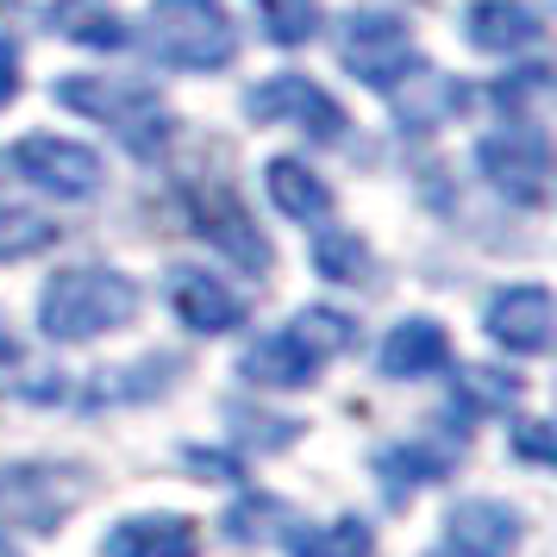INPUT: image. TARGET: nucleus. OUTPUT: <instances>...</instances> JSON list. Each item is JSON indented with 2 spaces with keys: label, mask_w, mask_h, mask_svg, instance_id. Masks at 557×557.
Masks as SVG:
<instances>
[{
  "label": "nucleus",
  "mask_w": 557,
  "mask_h": 557,
  "mask_svg": "<svg viewBox=\"0 0 557 557\" xmlns=\"http://www.w3.org/2000/svg\"><path fill=\"white\" fill-rule=\"evenodd\" d=\"M138 320V282L107 263H76L57 270L38 295V332L57 345H88L101 332H120Z\"/></svg>",
  "instance_id": "1"
},
{
  "label": "nucleus",
  "mask_w": 557,
  "mask_h": 557,
  "mask_svg": "<svg viewBox=\"0 0 557 557\" xmlns=\"http://www.w3.org/2000/svg\"><path fill=\"white\" fill-rule=\"evenodd\" d=\"M151 51L170 63V70H226L232 63V13L220 0H151Z\"/></svg>",
  "instance_id": "2"
},
{
  "label": "nucleus",
  "mask_w": 557,
  "mask_h": 557,
  "mask_svg": "<svg viewBox=\"0 0 557 557\" xmlns=\"http://www.w3.org/2000/svg\"><path fill=\"white\" fill-rule=\"evenodd\" d=\"M51 95H57V107H70V113H82V120H101V126H113L126 145H138V151H157V145H163V132H170L163 101H157L151 88H138V82L63 76Z\"/></svg>",
  "instance_id": "3"
},
{
  "label": "nucleus",
  "mask_w": 557,
  "mask_h": 557,
  "mask_svg": "<svg viewBox=\"0 0 557 557\" xmlns=\"http://www.w3.org/2000/svg\"><path fill=\"white\" fill-rule=\"evenodd\" d=\"M82 495H88V470H76V463L20 457V463L0 470V513L26 532H57L76 513Z\"/></svg>",
  "instance_id": "4"
},
{
  "label": "nucleus",
  "mask_w": 557,
  "mask_h": 557,
  "mask_svg": "<svg viewBox=\"0 0 557 557\" xmlns=\"http://www.w3.org/2000/svg\"><path fill=\"white\" fill-rule=\"evenodd\" d=\"M476 163L488 188L513 207H545L552 195V145L539 126H502L476 145Z\"/></svg>",
  "instance_id": "5"
},
{
  "label": "nucleus",
  "mask_w": 557,
  "mask_h": 557,
  "mask_svg": "<svg viewBox=\"0 0 557 557\" xmlns=\"http://www.w3.org/2000/svg\"><path fill=\"white\" fill-rule=\"evenodd\" d=\"M338 51H345V70H351L363 88H395L420 70V45H413V32L395 20V13H351L345 32H338Z\"/></svg>",
  "instance_id": "6"
},
{
  "label": "nucleus",
  "mask_w": 557,
  "mask_h": 557,
  "mask_svg": "<svg viewBox=\"0 0 557 557\" xmlns=\"http://www.w3.org/2000/svg\"><path fill=\"white\" fill-rule=\"evenodd\" d=\"M13 170H20L32 188L57 195V201H82V195H95L107 182L101 151H88L76 138H57V132H26V138L13 145Z\"/></svg>",
  "instance_id": "7"
},
{
  "label": "nucleus",
  "mask_w": 557,
  "mask_h": 557,
  "mask_svg": "<svg viewBox=\"0 0 557 557\" xmlns=\"http://www.w3.org/2000/svg\"><path fill=\"white\" fill-rule=\"evenodd\" d=\"M251 120H263V126H295L313 145H326V138L345 132V107L307 76H270L251 88Z\"/></svg>",
  "instance_id": "8"
},
{
  "label": "nucleus",
  "mask_w": 557,
  "mask_h": 557,
  "mask_svg": "<svg viewBox=\"0 0 557 557\" xmlns=\"http://www.w3.org/2000/svg\"><path fill=\"white\" fill-rule=\"evenodd\" d=\"M170 307H176L182 326L201 332V338H226V332L245 326V301L201 263H176L170 270Z\"/></svg>",
  "instance_id": "9"
},
{
  "label": "nucleus",
  "mask_w": 557,
  "mask_h": 557,
  "mask_svg": "<svg viewBox=\"0 0 557 557\" xmlns=\"http://www.w3.org/2000/svg\"><path fill=\"white\" fill-rule=\"evenodd\" d=\"M188 201H195V232H201L213 251L232 257L238 270H270V238L251 226V213L238 207V195H226V188H195Z\"/></svg>",
  "instance_id": "10"
},
{
  "label": "nucleus",
  "mask_w": 557,
  "mask_h": 557,
  "mask_svg": "<svg viewBox=\"0 0 557 557\" xmlns=\"http://www.w3.org/2000/svg\"><path fill=\"white\" fill-rule=\"evenodd\" d=\"M488 338H495L507 357H545L552 351V295H545L539 282L502 288V295L488 301Z\"/></svg>",
  "instance_id": "11"
},
{
  "label": "nucleus",
  "mask_w": 557,
  "mask_h": 557,
  "mask_svg": "<svg viewBox=\"0 0 557 557\" xmlns=\"http://www.w3.org/2000/svg\"><path fill=\"white\" fill-rule=\"evenodd\" d=\"M445 539H451L457 557H513L520 539H527V520L502 502H457L445 513Z\"/></svg>",
  "instance_id": "12"
},
{
  "label": "nucleus",
  "mask_w": 557,
  "mask_h": 557,
  "mask_svg": "<svg viewBox=\"0 0 557 557\" xmlns=\"http://www.w3.org/2000/svg\"><path fill=\"white\" fill-rule=\"evenodd\" d=\"M463 32L476 51H495V57H520L545 38V20L532 0H470L463 13Z\"/></svg>",
  "instance_id": "13"
},
{
  "label": "nucleus",
  "mask_w": 557,
  "mask_h": 557,
  "mask_svg": "<svg viewBox=\"0 0 557 557\" xmlns=\"http://www.w3.org/2000/svg\"><path fill=\"white\" fill-rule=\"evenodd\" d=\"M107 557H201V532L182 513H132L101 539Z\"/></svg>",
  "instance_id": "14"
},
{
  "label": "nucleus",
  "mask_w": 557,
  "mask_h": 557,
  "mask_svg": "<svg viewBox=\"0 0 557 557\" xmlns=\"http://www.w3.org/2000/svg\"><path fill=\"white\" fill-rule=\"evenodd\" d=\"M382 376L395 382H420V376H438L451 363V332L438 320H401V326L382 338Z\"/></svg>",
  "instance_id": "15"
},
{
  "label": "nucleus",
  "mask_w": 557,
  "mask_h": 557,
  "mask_svg": "<svg viewBox=\"0 0 557 557\" xmlns=\"http://www.w3.org/2000/svg\"><path fill=\"white\" fill-rule=\"evenodd\" d=\"M263 195H270V207L288 213V220H326L332 213V188L320 182V170H307V157H270Z\"/></svg>",
  "instance_id": "16"
},
{
  "label": "nucleus",
  "mask_w": 557,
  "mask_h": 557,
  "mask_svg": "<svg viewBox=\"0 0 557 557\" xmlns=\"http://www.w3.org/2000/svg\"><path fill=\"white\" fill-rule=\"evenodd\" d=\"M238 370H245V382H257V388H307V382L320 376V357L307 351L295 332H270V338L251 345V357H245Z\"/></svg>",
  "instance_id": "17"
},
{
  "label": "nucleus",
  "mask_w": 557,
  "mask_h": 557,
  "mask_svg": "<svg viewBox=\"0 0 557 557\" xmlns=\"http://www.w3.org/2000/svg\"><path fill=\"white\" fill-rule=\"evenodd\" d=\"M51 26H57V38H70V45H95V51L126 45L120 13H113V7H101V0H57V7H51Z\"/></svg>",
  "instance_id": "18"
},
{
  "label": "nucleus",
  "mask_w": 557,
  "mask_h": 557,
  "mask_svg": "<svg viewBox=\"0 0 557 557\" xmlns=\"http://www.w3.org/2000/svg\"><path fill=\"white\" fill-rule=\"evenodd\" d=\"M282 539H288V552L295 557H370L376 552V532L363 527L357 513L332 520V527H288Z\"/></svg>",
  "instance_id": "19"
},
{
  "label": "nucleus",
  "mask_w": 557,
  "mask_h": 557,
  "mask_svg": "<svg viewBox=\"0 0 557 557\" xmlns=\"http://www.w3.org/2000/svg\"><path fill=\"white\" fill-rule=\"evenodd\" d=\"M57 245V220L38 213V207L20 201H0V263H20L32 251H51Z\"/></svg>",
  "instance_id": "20"
},
{
  "label": "nucleus",
  "mask_w": 557,
  "mask_h": 557,
  "mask_svg": "<svg viewBox=\"0 0 557 557\" xmlns=\"http://www.w3.org/2000/svg\"><path fill=\"white\" fill-rule=\"evenodd\" d=\"M376 470L382 482L401 495V488H420V482H438L445 470H451V457L445 451H432V445H388V451L376 457Z\"/></svg>",
  "instance_id": "21"
},
{
  "label": "nucleus",
  "mask_w": 557,
  "mask_h": 557,
  "mask_svg": "<svg viewBox=\"0 0 557 557\" xmlns=\"http://www.w3.org/2000/svg\"><path fill=\"white\" fill-rule=\"evenodd\" d=\"M288 332H295V338H301V345L320 357V363L357 345V320H351V313H338V307H307V313H301Z\"/></svg>",
  "instance_id": "22"
},
{
  "label": "nucleus",
  "mask_w": 557,
  "mask_h": 557,
  "mask_svg": "<svg viewBox=\"0 0 557 557\" xmlns=\"http://www.w3.org/2000/svg\"><path fill=\"white\" fill-rule=\"evenodd\" d=\"M257 26L276 45H307L320 32V7L313 0H257Z\"/></svg>",
  "instance_id": "23"
},
{
  "label": "nucleus",
  "mask_w": 557,
  "mask_h": 557,
  "mask_svg": "<svg viewBox=\"0 0 557 557\" xmlns=\"http://www.w3.org/2000/svg\"><path fill=\"white\" fill-rule=\"evenodd\" d=\"M313 270H320L326 282L370 276V245H363L357 232H320V245H313Z\"/></svg>",
  "instance_id": "24"
},
{
  "label": "nucleus",
  "mask_w": 557,
  "mask_h": 557,
  "mask_svg": "<svg viewBox=\"0 0 557 557\" xmlns=\"http://www.w3.org/2000/svg\"><path fill=\"white\" fill-rule=\"evenodd\" d=\"M451 113H463V88H457L451 76H426V95H413V101L401 95V126H413V132L438 126V120H451Z\"/></svg>",
  "instance_id": "25"
},
{
  "label": "nucleus",
  "mask_w": 557,
  "mask_h": 557,
  "mask_svg": "<svg viewBox=\"0 0 557 557\" xmlns=\"http://www.w3.org/2000/svg\"><path fill=\"white\" fill-rule=\"evenodd\" d=\"M232 426H238V438L257 445V451H270V445H288V438H295V420H276V426H270V420H251V413H232Z\"/></svg>",
  "instance_id": "26"
},
{
  "label": "nucleus",
  "mask_w": 557,
  "mask_h": 557,
  "mask_svg": "<svg viewBox=\"0 0 557 557\" xmlns=\"http://www.w3.org/2000/svg\"><path fill=\"white\" fill-rule=\"evenodd\" d=\"M513 445H520L527 463H552V432L539 426V420H532V426H513Z\"/></svg>",
  "instance_id": "27"
},
{
  "label": "nucleus",
  "mask_w": 557,
  "mask_h": 557,
  "mask_svg": "<svg viewBox=\"0 0 557 557\" xmlns=\"http://www.w3.org/2000/svg\"><path fill=\"white\" fill-rule=\"evenodd\" d=\"M20 95V57H13V45H0V107Z\"/></svg>",
  "instance_id": "28"
},
{
  "label": "nucleus",
  "mask_w": 557,
  "mask_h": 557,
  "mask_svg": "<svg viewBox=\"0 0 557 557\" xmlns=\"http://www.w3.org/2000/svg\"><path fill=\"white\" fill-rule=\"evenodd\" d=\"M20 357V345H13V332H7V313H0V363H13Z\"/></svg>",
  "instance_id": "29"
},
{
  "label": "nucleus",
  "mask_w": 557,
  "mask_h": 557,
  "mask_svg": "<svg viewBox=\"0 0 557 557\" xmlns=\"http://www.w3.org/2000/svg\"><path fill=\"white\" fill-rule=\"evenodd\" d=\"M0 557H20V545H13V539H7V532H0Z\"/></svg>",
  "instance_id": "30"
},
{
  "label": "nucleus",
  "mask_w": 557,
  "mask_h": 557,
  "mask_svg": "<svg viewBox=\"0 0 557 557\" xmlns=\"http://www.w3.org/2000/svg\"><path fill=\"white\" fill-rule=\"evenodd\" d=\"M426 557H438V552H426Z\"/></svg>",
  "instance_id": "31"
}]
</instances>
